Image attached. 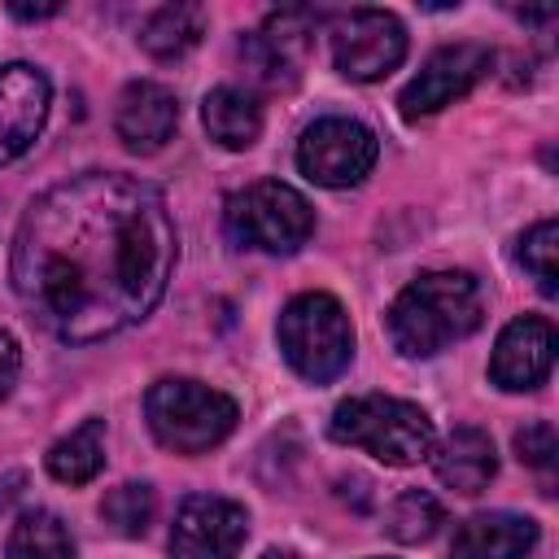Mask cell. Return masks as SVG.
<instances>
[{
    "label": "cell",
    "mask_w": 559,
    "mask_h": 559,
    "mask_svg": "<svg viewBox=\"0 0 559 559\" xmlns=\"http://www.w3.org/2000/svg\"><path fill=\"white\" fill-rule=\"evenodd\" d=\"M175 223L166 197L131 175L83 170L39 192L13 231V293L74 345L140 323L166 293Z\"/></svg>",
    "instance_id": "1"
},
{
    "label": "cell",
    "mask_w": 559,
    "mask_h": 559,
    "mask_svg": "<svg viewBox=\"0 0 559 559\" xmlns=\"http://www.w3.org/2000/svg\"><path fill=\"white\" fill-rule=\"evenodd\" d=\"M485 301L480 284L467 271H424L389 306V336L397 354L428 358L450 341H463L480 328Z\"/></svg>",
    "instance_id": "2"
},
{
    "label": "cell",
    "mask_w": 559,
    "mask_h": 559,
    "mask_svg": "<svg viewBox=\"0 0 559 559\" xmlns=\"http://www.w3.org/2000/svg\"><path fill=\"white\" fill-rule=\"evenodd\" d=\"M328 432L341 445L367 450L371 459L389 463V467H411L432 450V419L406 402V397H384V393H362V397H345L332 411Z\"/></svg>",
    "instance_id": "3"
},
{
    "label": "cell",
    "mask_w": 559,
    "mask_h": 559,
    "mask_svg": "<svg viewBox=\"0 0 559 559\" xmlns=\"http://www.w3.org/2000/svg\"><path fill=\"white\" fill-rule=\"evenodd\" d=\"M280 349L288 367L310 380L328 384L336 380L354 358V328L345 306L332 293H301L280 310Z\"/></svg>",
    "instance_id": "4"
},
{
    "label": "cell",
    "mask_w": 559,
    "mask_h": 559,
    "mask_svg": "<svg viewBox=\"0 0 559 559\" xmlns=\"http://www.w3.org/2000/svg\"><path fill=\"white\" fill-rule=\"evenodd\" d=\"M153 437L175 454H205L236 428V402L201 380H157L144 393Z\"/></svg>",
    "instance_id": "5"
},
{
    "label": "cell",
    "mask_w": 559,
    "mask_h": 559,
    "mask_svg": "<svg viewBox=\"0 0 559 559\" xmlns=\"http://www.w3.org/2000/svg\"><path fill=\"white\" fill-rule=\"evenodd\" d=\"M223 227L245 249L297 253L314 231V210L297 188H288L280 179H258L227 197Z\"/></svg>",
    "instance_id": "6"
},
{
    "label": "cell",
    "mask_w": 559,
    "mask_h": 559,
    "mask_svg": "<svg viewBox=\"0 0 559 559\" xmlns=\"http://www.w3.org/2000/svg\"><path fill=\"white\" fill-rule=\"evenodd\" d=\"M376 135L358 118H319L297 140V166L310 183L349 188L376 166Z\"/></svg>",
    "instance_id": "7"
},
{
    "label": "cell",
    "mask_w": 559,
    "mask_h": 559,
    "mask_svg": "<svg viewBox=\"0 0 559 559\" xmlns=\"http://www.w3.org/2000/svg\"><path fill=\"white\" fill-rule=\"evenodd\" d=\"M406 57V31L384 9H354L332 26V61L354 83H376Z\"/></svg>",
    "instance_id": "8"
},
{
    "label": "cell",
    "mask_w": 559,
    "mask_h": 559,
    "mask_svg": "<svg viewBox=\"0 0 559 559\" xmlns=\"http://www.w3.org/2000/svg\"><path fill=\"white\" fill-rule=\"evenodd\" d=\"M489 66H493V52H489L485 44L463 39V44L437 48V52L424 61V70L402 87V96H397L402 118L415 122V118H428V114L454 105L459 96H467V92L489 74Z\"/></svg>",
    "instance_id": "9"
},
{
    "label": "cell",
    "mask_w": 559,
    "mask_h": 559,
    "mask_svg": "<svg viewBox=\"0 0 559 559\" xmlns=\"http://www.w3.org/2000/svg\"><path fill=\"white\" fill-rule=\"evenodd\" d=\"M249 537V515L240 502L218 493H192L170 524L175 559H236Z\"/></svg>",
    "instance_id": "10"
},
{
    "label": "cell",
    "mask_w": 559,
    "mask_h": 559,
    "mask_svg": "<svg viewBox=\"0 0 559 559\" xmlns=\"http://www.w3.org/2000/svg\"><path fill=\"white\" fill-rule=\"evenodd\" d=\"M555 362V328L542 314H520L502 328L493 358H489V380L507 393L537 389L550 376Z\"/></svg>",
    "instance_id": "11"
},
{
    "label": "cell",
    "mask_w": 559,
    "mask_h": 559,
    "mask_svg": "<svg viewBox=\"0 0 559 559\" xmlns=\"http://www.w3.org/2000/svg\"><path fill=\"white\" fill-rule=\"evenodd\" d=\"M48 100H52V87L44 70L26 61L0 66V166L31 148V140L48 118Z\"/></svg>",
    "instance_id": "12"
},
{
    "label": "cell",
    "mask_w": 559,
    "mask_h": 559,
    "mask_svg": "<svg viewBox=\"0 0 559 559\" xmlns=\"http://www.w3.org/2000/svg\"><path fill=\"white\" fill-rule=\"evenodd\" d=\"M179 127V100L170 87L153 79H135L122 87L114 109V131L131 153H157Z\"/></svg>",
    "instance_id": "13"
},
{
    "label": "cell",
    "mask_w": 559,
    "mask_h": 559,
    "mask_svg": "<svg viewBox=\"0 0 559 559\" xmlns=\"http://www.w3.org/2000/svg\"><path fill=\"white\" fill-rule=\"evenodd\" d=\"M306 13H280L271 17L262 31H253L245 44H240V57L249 61V74L262 83V87H293L297 74H301V61H306Z\"/></svg>",
    "instance_id": "14"
},
{
    "label": "cell",
    "mask_w": 559,
    "mask_h": 559,
    "mask_svg": "<svg viewBox=\"0 0 559 559\" xmlns=\"http://www.w3.org/2000/svg\"><path fill=\"white\" fill-rule=\"evenodd\" d=\"M537 546V524L515 511H485L459 524L450 559H524Z\"/></svg>",
    "instance_id": "15"
},
{
    "label": "cell",
    "mask_w": 559,
    "mask_h": 559,
    "mask_svg": "<svg viewBox=\"0 0 559 559\" xmlns=\"http://www.w3.org/2000/svg\"><path fill=\"white\" fill-rule=\"evenodd\" d=\"M432 472H437V480H441L445 489H454V493H480V489L493 480V472H498V454H493L489 432H480V428H472V424L454 428V432L432 450Z\"/></svg>",
    "instance_id": "16"
},
{
    "label": "cell",
    "mask_w": 559,
    "mask_h": 559,
    "mask_svg": "<svg viewBox=\"0 0 559 559\" xmlns=\"http://www.w3.org/2000/svg\"><path fill=\"white\" fill-rule=\"evenodd\" d=\"M201 122H205L210 140L231 148V153L258 144V135H262V109L240 87H214L205 96V105H201Z\"/></svg>",
    "instance_id": "17"
},
{
    "label": "cell",
    "mask_w": 559,
    "mask_h": 559,
    "mask_svg": "<svg viewBox=\"0 0 559 559\" xmlns=\"http://www.w3.org/2000/svg\"><path fill=\"white\" fill-rule=\"evenodd\" d=\"M105 467V419H83L48 450V472L61 485H87Z\"/></svg>",
    "instance_id": "18"
},
{
    "label": "cell",
    "mask_w": 559,
    "mask_h": 559,
    "mask_svg": "<svg viewBox=\"0 0 559 559\" xmlns=\"http://www.w3.org/2000/svg\"><path fill=\"white\" fill-rule=\"evenodd\" d=\"M201 35H205V13H201L197 4H162V9L140 26V44H144V52H153L157 61L183 57Z\"/></svg>",
    "instance_id": "19"
},
{
    "label": "cell",
    "mask_w": 559,
    "mask_h": 559,
    "mask_svg": "<svg viewBox=\"0 0 559 559\" xmlns=\"http://www.w3.org/2000/svg\"><path fill=\"white\" fill-rule=\"evenodd\" d=\"M4 559H74V537L52 511H26L17 515Z\"/></svg>",
    "instance_id": "20"
},
{
    "label": "cell",
    "mask_w": 559,
    "mask_h": 559,
    "mask_svg": "<svg viewBox=\"0 0 559 559\" xmlns=\"http://www.w3.org/2000/svg\"><path fill=\"white\" fill-rule=\"evenodd\" d=\"M441 524H445V511H441V502H437L432 493H424V489H406V493L389 507V515H384V533H389L393 542H406V546L428 542Z\"/></svg>",
    "instance_id": "21"
},
{
    "label": "cell",
    "mask_w": 559,
    "mask_h": 559,
    "mask_svg": "<svg viewBox=\"0 0 559 559\" xmlns=\"http://www.w3.org/2000/svg\"><path fill=\"white\" fill-rule=\"evenodd\" d=\"M153 511H157V498L140 480H127V485H118L100 498V520L118 537H144V528L153 524Z\"/></svg>",
    "instance_id": "22"
},
{
    "label": "cell",
    "mask_w": 559,
    "mask_h": 559,
    "mask_svg": "<svg viewBox=\"0 0 559 559\" xmlns=\"http://www.w3.org/2000/svg\"><path fill=\"white\" fill-rule=\"evenodd\" d=\"M555 258H559V223L555 218H542V223H533L520 236V266L537 280V288L546 297L559 293V262Z\"/></svg>",
    "instance_id": "23"
},
{
    "label": "cell",
    "mask_w": 559,
    "mask_h": 559,
    "mask_svg": "<svg viewBox=\"0 0 559 559\" xmlns=\"http://www.w3.org/2000/svg\"><path fill=\"white\" fill-rule=\"evenodd\" d=\"M515 454H520V463L550 472V467H555V454H559L555 424H550V419H533V424H524V428L515 432Z\"/></svg>",
    "instance_id": "24"
},
{
    "label": "cell",
    "mask_w": 559,
    "mask_h": 559,
    "mask_svg": "<svg viewBox=\"0 0 559 559\" xmlns=\"http://www.w3.org/2000/svg\"><path fill=\"white\" fill-rule=\"evenodd\" d=\"M17 367H22V354H17V341L9 332H0V397L13 389L17 380Z\"/></svg>",
    "instance_id": "25"
},
{
    "label": "cell",
    "mask_w": 559,
    "mask_h": 559,
    "mask_svg": "<svg viewBox=\"0 0 559 559\" xmlns=\"http://www.w3.org/2000/svg\"><path fill=\"white\" fill-rule=\"evenodd\" d=\"M22 485H26V476H22V472H9V476L0 480V511H4V507H9L17 493H22Z\"/></svg>",
    "instance_id": "26"
},
{
    "label": "cell",
    "mask_w": 559,
    "mask_h": 559,
    "mask_svg": "<svg viewBox=\"0 0 559 559\" xmlns=\"http://www.w3.org/2000/svg\"><path fill=\"white\" fill-rule=\"evenodd\" d=\"M61 4H9L13 17H52Z\"/></svg>",
    "instance_id": "27"
},
{
    "label": "cell",
    "mask_w": 559,
    "mask_h": 559,
    "mask_svg": "<svg viewBox=\"0 0 559 559\" xmlns=\"http://www.w3.org/2000/svg\"><path fill=\"white\" fill-rule=\"evenodd\" d=\"M262 559H293V555H288V550H266Z\"/></svg>",
    "instance_id": "28"
}]
</instances>
